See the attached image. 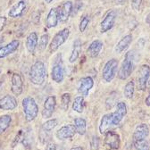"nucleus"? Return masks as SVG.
Masks as SVG:
<instances>
[{
    "label": "nucleus",
    "instance_id": "obj_1",
    "mask_svg": "<svg viewBox=\"0 0 150 150\" xmlns=\"http://www.w3.org/2000/svg\"><path fill=\"white\" fill-rule=\"evenodd\" d=\"M47 71L43 62L37 61L30 68V81L35 85H41L46 80Z\"/></svg>",
    "mask_w": 150,
    "mask_h": 150
},
{
    "label": "nucleus",
    "instance_id": "obj_2",
    "mask_svg": "<svg viewBox=\"0 0 150 150\" xmlns=\"http://www.w3.org/2000/svg\"><path fill=\"white\" fill-rule=\"evenodd\" d=\"M133 66H134V52L129 51L126 54L124 60L122 64V66L119 70L118 77L121 80L128 79L133 71Z\"/></svg>",
    "mask_w": 150,
    "mask_h": 150
},
{
    "label": "nucleus",
    "instance_id": "obj_3",
    "mask_svg": "<svg viewBox=\"0 0 150 150\" xmlns=\"http://www.w3.org/2000/svg\"><path fill=\"white\" fill-rule=\"evenodd\" d=\"M23 112L27 122L33 121L39 112V107H38L35 100L30 97H26L23 100Z\"/></svg>",
    "mask_w": 150,
    "mask_h": 150
},
{
    "label": "nucleus",
    "instance_id": "obj_4",
    "mask_svg": "<svg viewBox=\"0 0 150 150\" xmlns=\"http://www.w3.org/2000/svg\"><path fill=\"white\" fill-rule=\"evenodd\" d=\"M118 69V61L116 59L109 60L104 67L103 70V79L106 82H111L115 79Z\"/></svg>",
    "mask_w": 150,
    "mask_h": 150
},
{
    "label": "nucleus",
    "instance_id": "obj_5",
    "mask_svg": "<svg viewBox=\"0 0 150 150\" xmlns=\"http://www.w3.org/2000/svg\"><path fill=\"white\" fill-rule=\"evenodd\" d=\"M69 36H70V30L68 29H64L56 33L50 43V47H49L50 52H54L57 50L59 47L66 41Z\"/></svg>",
    "mask_w": 150,
    "mask_h": 150
},
{
    "label": "nucleus",
    "instance_id": "obj_6",
    "mask_svg": "<svg viewBox=\"0 0 150 150\" xmlns=\"http://www.w3.org/2000/svg\"><path fill=\"white\" fill-rule=\"evenodd\" d=\"M150 76V67L146 64L141 66L139 72V78H138V86L139 89L144 90L146 88L147 81Z\"/></svg>",
    "mask_w": 150,
    "mask_h": 150
},
{
    "label": "nucleus",
    "instance_id": "obj_7",
    "mask_svg": "<svg viewBox=\"0 0 150 150\" xmlns=\"http://www.w3.org/2000/svg\"><path fill=\"white\" fill-rule=\"evenodd\" d=\"M105 143L111 149H118L120 147V136L114 131L108 130L105 132Z\"/></svg>",
    "mask_w": 150,
    "mask_h": 150
},
{
    "label": "nucleus",
    "instance_id": "obj_8",
    "mask_svg": "<svg viewBox=\"0 0 150 150\" xmlns=\"http://www.w3.org/2000/svg\"><path fill=\"white\" fill-rule=\"evenodd\" d=\"M75 133H76V129H75L74 125L69 124L63 126L61 129H59L57 132H56V137L61 140H64L72 138Z\"/></svg>",
    "mask_w": 150,
    "mask_h": 150
},
{
    "label": "nucleus",
    "instance_id": "obj_9",
    "mask_svg": "<svg viewBox=\"0 0 150 150\" xmlns=\"http://www.w3.org/2000/svg\"><path fill=\"white\" fill-rule=\"evenodd\" d=\"M55 97L54 96H50L48 97L45 103H44V108L42 111V116L45 119L50 118L53 115V112L54 111V107H55Z\"/></svg>",
    "mask_w": 150,
    "mask_h": 150
},
{
    "label": "nucleus",
    "instance_id": "obj_10",
    "mask_svg": "<svg viewBox=\"0 0 150 150\" xmlns=\"http://www.w3.org/2000/svg\"><path fill=\"white\" fill-rule=\"evenodd\" d=\"M115 18H116V13L115 11H110L106 14V16L104 18V20L102 21V23L100 24L101 31L103 33L108 31L109 30H111L112 28V26L115 24Z\"/></svg>",
    "mask_w": 150,
    "mask_h": 150
},
{
    "label": "nucleus",
    "instance_id": "obj_11",
    "mask_svg": "<svg viewBox=\"0 0 150 150\" xmlns=\"http://www.w3.org/2000/svg\"><path fill=\"white\" fill-rule=\"evenodd\" d=\"M127 114V107L126 105L123 102L118 103L116 105V111L112 112V121H114L115 125H118L120 122L122 120V118Z\"/></svg>",
    "mask_w": 150,
    "mask_h": 150
},
{
    "label": "nucleus",
    "instance_id": "obj_12",
    "mask_svg": "<svg viewBox=\"0 0 150 150\" xmlns=\"http://www.w3.org/2000/svg\"><path fill=\"white\" fill-rule=\"evenodd\" d=\"M93 85H94V81H93L91 77L82 78L80 81V85H79L78 91H79L80 94H81L82 96L87 97L88 92H89V90L92 88Z\"/></svg>",
    "mask_w": 150,
    "mask_h": 150
},
{
    "label": "nucleus",
    "instance_id": "obj_13",
    "mask_svg": "<svg viewBox=\"0 0 150 150\" xmlns=\"http://www.w3.org/2000/svg\"><path fill=\"white\" fill-rule=\"evenodd\" d=\"M149 134V128L146 123H142L139 125L133 134V139L134 141H139V140H144L147 138Z\"/></svg>",
    "mask_w": 150,
    "mask_h": 150
},
{
    "label": "nucleus",
    "instance_id": "obj_14",
    "mask_svg": "<svg viewBox=\"0 0 150 150\" xmlns=\"http://www.w3.org/2000/svg\"><path fill=\"white\" fill-rule=\"evenodd\" d=\"M72 11V3L71 1H66L63 4L61 8L58 10V18L61 22H66Z\"/></svg>",
    "mask_w": 150,
    "mask_h": 150
},
{
    "label": "nucleus",
    "instance_id": "obj_15",
    "mask_svg": "<svg viewBox=\"0 0 150 150\" xmlns=\"http://www.w3.org/2000/svg\"><path fill=\"white\" fill-rule=\"evenodd\" d=\"M23 81L20 74L14 73L12 76V91L15 96L21 95L23 92Z\"/></svg>",
    "mask_w": 150,
    "mask_h": 150
},
{
    "label": "nucleus",
    "instance_id": "obj_16",
    "mask_svg": "<svg viewBox=\"0 0 150 150\" xmlns=\"http://www.w3.org/2000/svg\"><path fill=\"white\" fill-rule=\"evenodd\" d=\"M115 126L114 123V121H112V114H108L103 116L102 120H101V123L99 125V131L101 134H104L112 127Z\"/></svg>",
    "mask_w": 150,
    "mask_h": 150
},
{
    "label": "nucleus",
    "instance_id": "obj_17",
    "mask_svg": "<svg viewBox=\"0 0 150 150\" xmlns=\"http://www.w3.org/2000/svg\"><path fill=\"white\" fill-rule=\"evenodd\" d=\"M25 9H26V3L23 0H21V1H19L10 9L8 15L12 18L20 17L25 12Z\"/></svg>",
    "mask_w": 150,
    "mask_h": 150
},
{
    "label": "nucleus",
    "instance_id": "obj_18",
    "mask_svg": "<svg viewBox=\"0 0 150 150\" xmlns=\"http://www.w3.org/2000/svg\"><path fill=\"white\" fill-rule=\"evenodd\" d=\"M16 106H17L16 99L10 95H7V96H6V97H4L0 99V109L13 110Z\"/></svg>",
    "mask_w": 150,
    "mask_h": 150
},
{
    "label": "nucleus",
    "instance_id": "obj_19",
    "mask_svg": "<svg viewBox=\"0 0 150 150\" xmlns=\"http://www.w3.org/2000/svg\"><path fill=\"white\" fill-rule=\"evenodd\" d=\"M19 47V40H13L5 47H0V58H4L6 56L13 54Z\"/></svg>",
    "mask_w": 150,
    "mask_h": 150
},
{
    "label": "nucleus",
    "instance_id": "obj_20",
    "mask_svg": "<svg viewBox=\"0 0 150 150\" xmlns=\"http://www.w3.org/2000/svg\"><path fill=\"white\" fill-rule=\"evenodd\" d=\"M64 71L63 65L59 63L55 64L52 69V79L55 82L61 83L64 81Z\"/></svg>",
    "mask_w": 150,
    "mask_h": 150
},
{
    "label": "nucleus",
    "instance_id": "obj_21",
    "mask_svg": "<svg viewBox=\"0 0 150 150\" xmlns=\"http://www.w3.org/2000/svg\"><path fill=\"white\" fill-rule=\"evenodd\" d=\"M103 47V42L97 40H94L89 47L87 49V54L88 56L90 57H97V56L99 54V53L101 52Z\"/></svg>",
    "mask_w": 150,
    "mask_h": 150
},
{
    "label": "nucleus",
    "instance_id": "obj_22",
    "mask_svg": "<svg viewBox=\"0 0 150 150\" xmlns=\"http://www.w3.org/2000/svg\"><path fill=\"white\" fill-rule=\"evenodd\" d=\"M58 9L57 8H52L47 17L46 20V25L47 28H53L57 25L58 23Z\"/></svg>",
    "mask_w": 150,
    "mask_h": 150
},
{
    "label": "nucleus",
    "instance_id": "obj_23",
    "mask_svg": "<svg viewBox=\"0 0 150 150\" xmlns=\"http://www.w3.org/2000/svg\"><path fill=\"white\" fill-rule=\"evenodd\" d=\"M131 41H132V35H130V34L126 35L117 43V45L115 47V52L118 54L122 53V51H124L125 49L128 48V47L129 46Z\"/></svg>",
    "mask_w": 150,
    "mask_h": 150
},
{
    "label": "nucleus",
    "instance_id": "obj_24",
    "mask_svg": "<svg viewBox=\"0 0 150 150\" xmlns=\"http://www.w3.org/2000/svg\"><path fill=\"white\" fill-rule=\"evenodd\" d=\"M37 45H38V35L36 32H32L27 37L26 40V47L28 51L33 54L35 52Z\"/></svg>",
    "mask_w": 150,
    "mask_h": 150
},
{
    "label": "nucleus",
    "instance_id": "obj_25",
    "mask_svg": "<svg viewBox=\"0 0 150 150\" xmlns=\"http://www.w3.org/2000/svg\"><path fill=\"white\" fill-rule=\"evenodd\" d=\"M81 42L80 40H76L74 41L72 51H71V54L70 58H69L70 63L72 64L78 59L79 55H80V52H81Z\"/></svg>",
    "mask_w": 150,
    "mask_h": 150
},
{
    "label": "nucleus",
    "instance_id": "obj_26",
    "mask_svg": "<svg viewBox=\"0 0 150 150\" xmlns=\"http://www.w3.org/2000/svg\"><path fill=\"white\" fill-rule=\"evenodd\" d=\"M74 127L76 132L80 135H84L86 133V121L82 118H76L74 120Z\"/></svg>",
    "mask_w": 150,
    "mask_h": 150
},
{
    "label": "nucleus",
    "instance_id": "obj_27",
    "mask_svg": "<svg viewBox=\"0 0 150 150\" xmlns=\"http://www.w3.org/2000/svg\"><path fill=\"white\" fill-rule=\"evenodd\" d=\"M72 109L79 112V114H81L84 110V98L83 97H77L75 98L73 104H72Z\"/></svg>",
    "mask_w": 150,
    "mask_h": 150
},
{
    "label": "nucleus",
    "instance_id": "obj_28",
    "mask_svg": "<svg viewBox=\"0 0 150 150\" xmlns=\"http://www.w3.org/2000/svg\"><path fill=\"white\" fill-rule=\"evenodd\" d=\"M11 122H12V119L10 115H6L0 117V134L3 133L4 131H6V129L9 127Z\"/></svg>",
    "mask_w": 150,
    "mask_h": 150
},
{
    "label": "nucleus",
    "instance_id": "obj_29",
    "mask_svg": "<svg viewBox=\"0 0 150 150\" xmlns=\"http://www.w3.org/2000/svg\"><path fill=\"white\" fill-rule=\"evenodd\" d=\"M134 87L135 86H134L133 81H130L126 84V86L124 88V96L127 98H129V99L132 98L133 94H134Z\"/></svg>",
    "mask_w": 150,
    "mask_h": 150
},
{
    "label": "nucleus",
    "instance_id": "obj_30",
    "mask_svg": "<svg viewBox=\"0 0 150 150\" xmlns=\"http://www.w3.org/2000/svg\"><path fill=\"white\" fill-rule=\"evenodd\" d=\"M47 43H48V35L44 34L40 37V40L39 41V44H38V48H39L40 51H44L47 46Z\"/></svg>",
    "mask_w": 150,
    "mask_h": 150
},
{
    "label": "nucleus",
    "instance_id": "obj_31",
    "mask_svg": "<svg viewBox=\"0 0 150 150\" xmlns=\"http://www.w3.org/2000/svg\"><path fill=\"white\" fill-rule=\"evenodd\" d=\"M56 125H57V120L55 119L48 120L42 125V129H44L45 131H49L52 130Z\"/></svg>",
    "mask_w": 150,
    "mask_h": 150
},
{
    "label": "nucleus",
    "instance_id": "obj_32",
    "mask_svg": "<svg viewBox=\"0 0 150 150\" xmlns=\"http://www.w3.org/2000/svg\"><path fill=\"white\" fill-rule=\"evenodd\" d=\"M134 146H135L136 150H149V145L146 139L139 140V141H134Z\"/></svg>",
    "mask_w": 150,
    "mask_h": 150
},
{
    "label": "nucleus",
    "instance_id": "obj_33",
    "mask_svg": "<svg viewBox=\"0 0 150 150\" xmlns=\"http://www.w3.org/2000/svg\"><path fill=\"white\" fill-rule=\"evenodd\" d=\"M71 101V95L68 93H64V95L62 96V104H61V107L66 111L69 107V104Z\"/></svg>",
    "mask_w": 150,
    "mask_h": 150
},
{
    "label": "nucleus",
    "instance_id": "obj_34",
    "mask_svg": "<svg viewBox=\"0 0 150 150\" xmlns=\"http://www.w3.org/2000/svg\"><path fill=\"white\" fill-rule=\"evenodd\" d=\"M88 23H89V18H88V15H84L81 18V21L80 23V30H81V32H83L86 30V28H87Z\"/></svg>",
    "mask_w": 150,
    "mask_h": 150
},
{
    "label": "nucleus",
    "instance_id": "obj_35",
    "mask_svg": "<svg viewBox=\"0 0 150 150\" xmlns=\"http://www.w3.org/2000/svg\"><path fill=\"white\" fill-rule=\"evenodd\" d=\"M90 145H91V149L92 150H97L98 149L99 147V139L96 136H94L91 139V142H90Z\"/></svg>",
    "mask_w": 150,
    "mask_h": 150
},
{
    "label": "nucleus",
    "instance_id": "obj_36",
    "mask_svg": "<svg viewBox=\"0 0 150 150\" xmlns=\"http://www.w3.org/2000/svg\"><path fill=\"white\" fill-rule=\"evenodd\" d=\"M141 3H142V0H132V2H131V6H132V8L135 11H139Z\"/></svg>",
    "mask_w": 150,
    "mask_h": 150
},
{
    "label": "nucleus",
    "instance_id": "obj_37",
    "mask_svg": "<svg viewBox=\"0 0 150 150\" xmlns=\"http://www.w3.org/2000/svg\"><path fill=\"white\" fill-rule=\"evenodd\" d=\"M61 147L56 146L54 143H49L47 146V150H60Z\"/></svg>",
    "mask_w": 150,
    "mask_h": 150
},
{
    "label": "nucleus",
    "instance_id": "obj_38",
    "mask_svg": "<svg viewBox=\"0 0 150 150\" xmlns=\"http://www.w3.org/2000/svg\"><path fill=\"white\" fill-rule=\"evenodd\" d=\"M6 17H0V31L4 29V27L6 25Z\"/></svg>",
    "mask_w": 150,
    "mask_h": 150
},
{
    "label": "nucleus",
    "instance_id": "obj_39",
    "mask_svg": "<svg viewBox=\"0 0 150 150\" xmlns=\"http://www.w3.org/2000/svg\"><path fill=\"white\" fill-rule=\"evenodd\" d=\"M146 105H148V106H150V94H149V96L146 98Z\"/></svg>",
    "mask_w": 150,
    "mask_h": 150
},
{
    "label": "nucleus",
    "instance_id": "obj_40",
    "mask_svg": "<svg viewBox=\"0 0 150 150\" xmlns=\"http://www.w3.org/2000/svg\"><path fill=\"white\" fill-rule=\"evenodd\" d=\"M146 22L150 25V13L146 16Z\"/></svg>",
    "mask_w": 150,
    "mask_h": 150
},
{
    "label": "nucleus",
    "instance_id": "obj_41",
    "mask_svg": "<svg viewBox=\"0 0 150 150\" xmlns=\"http://www.w3.org/2000/svg\"><path fill=\"white\" fill-rule=\"evenodd\" d=\"M71 150H82V148L81 146H76V147H72Z\"/></svg>",
    "mask_w": 150,
    "mask_h": 150
},
{
    "label": "nucleus",
    "instance_id": "obj_42",
    "mask_svg": "<svg viewBox=\"0 0 150 150\" xmlns=\"http://www.w3.org/2000/svg\"><path fill=\"white\" fill-rule=\"evenodd\" d=\"M45 1H46L47 4H49V3H51V2L53 1V0H45Z\"/></svg>",
    "mask_w": 150,
    "mask_h": 150
}]
</instances>
